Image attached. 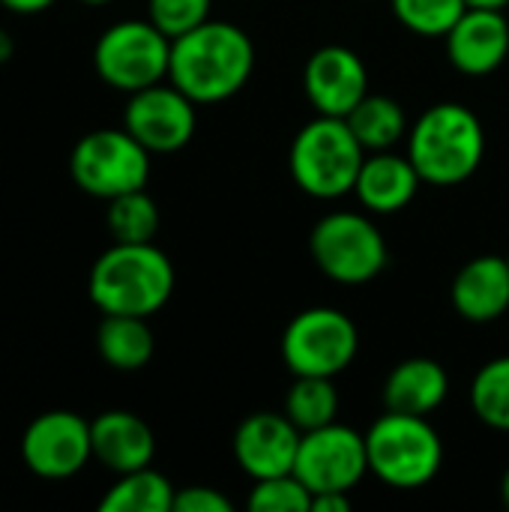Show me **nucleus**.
I'll list each match as a JSON object with an SVG mask.
<instances>
[{"mask_svg":"<svg viewBox=\"0 0 509 512\" xmlns=\"http://www.w3.org/2000/svg\"><path fill=\"white\" fill-rule=\"evenodd\" d=\"M255 69V45L249 33L231 21H204L171 39L168 81L195 105H210L240 93Z\"/></svg>","mask_w":509,"mask_h":512,"instance_id":"f257e3e1","label":"nucleus"},{"mask_svg":"<svg viewBox=\"0 0 509 512\" xmlns=\"http://www.w3.org/2000/svg\"><path fill=\"white\" fill-rule=\"evenodd\" d=\"M87 291L102 315L150 318L174 294V264L153 243H114L96 258Z\"/></svg>","mask_w":509,"mask_h":512,"instance_id":"f03ea898","label":"nucleus"},{"mask_svg":"<svg viewBox=\"0 0 509 512\" xmlns=\"http://www.w3.org/2000/svg\"><path fill=\"white\" fill-rule=\"evenodd\" d=\"M486 153V132L480 117L459 105L441 102L423 111L411 129L408 159L423 183L459 186L480 168Z\"/></svg>","mask_w":509,"mask_h":512,"instance_id":"7ed1b4c3","label":"nucleus"},{"mask_svg":"<svg viewBox=\"0 0 509 512\" xmlns=\"http://www.w3.org/2000/svg\"><path fill=\"white\" fill-rule=\"evenodd\" d=\"M366 162V147L357 141L345 117L318 114L291 141V177L312 198H339L354 192Z\"/></svg>","mask_w":509,"mask_h":512,"instance_id":"20e7f679","label":"nucleus"},{"mask_svg":"<svg viewBox=\"0 0 509 512\" xmlns=\"http://www.w3.org/2000/svg\"><path fill=\"white\" fill-rule=\"evenodd\" d=\"M369 471L393 489L432 483L444 462V444L426 417L387 411L366 432Z\"/></svg>","mask_w":509,"mask_h":512,"instance_id":"39448f33","label":"nucleus"},{"mask_svg":"<svg viewBox=\"0 0 509 512\" xmlns=\"http://www.w3.org/2000/svg\"><path fill=\"white\" fill-rule=\"evenodd\" d=\"M318 270L339 285H363L384 273L390 252L378 225L360 213L339 210L324 216L309 237Z\"/></svg>","mask_w":509,"mask_h":512,"instance_id":"423d86ee","label":"nucleus"},{"mask_svg":"<svg viewBox=\"0 0 509 512\" xmlns=\"http://www.w3.org/2000/svg\"><path fill=\"white\" fill-rule=\"evenodd\" d=\"M93 63L105 84L123 93H135L168 78L171 39L150 18L117 21L99 36Z\"/></svg>","mask_w":509,"mask_h":512,"instance_id":"0eeeda50","label":"nucleus"},{"mask_svg":"<svg viewBox=\"0 0 509 512\" xmlns=\"http://www.w3.org/2000/svg\"><path fill=\"white\" fill-rule=\"evenodd\" d=\"M69 171L87 195L111 201L147 186L150 150L126 129H96L75 144Z\"/></svg>","mask_w":509,"mask_h":512,"instance_id":"6e6552de","label":"nucleus"},{"mask_svg":"<svg viewBox=\"0 0 509 512\" xmlns=\"http://www.w3.org/2000/svg\"><path fill=\"white\" fill-rule=\"evenodd\" d=\"M360 348V333L354 321L327 306L300 312L282 336V360L297 375L336 378L342 375Z\"/></svg>","mask_w":509,"mask_h":512,"instance_id":"1a4fd4ad","label":"nucleus"},{"mask_svg":"<svg viewBox=\"0 0 509 512\" xmlns=\"http://www.w3.org/2000/svg\"><path fill=\"white\" fill-rule=\"evenodd\" d=\"M366 471V435L342 423L303 432L294 474L312 492V498L324 492H351L366 477Z\"/></svg>","mask_w":509,"mask_h":512,"instance_id":"9d476101","label":"nucleus"},{"mask_svg":"<svg viewBox=\"0 0 509 512\" xmlns=\"http://www.w3.org/2000/svg\"><path fill=\"white\" fill-rule=\"evenodd\" d=\"M195 102L174 84H153L129 93L123 129L150 153H177L195 135Z\"/></svg>","mask_w":509,"mask_h":512,"instance_id":"9b49d317","label":"nucleus"},{"mask_svg":"<svg viewBox=\"0 0 509 512\" xmlns=\"http://www.w3.org/2000/svg\"><path fill=\"white\" fill-rule=\"evenodd\" d=\"M24 465L45 480H69L93 459L90 423L72 411L39 414L21 438Z\"/></svg>","mask_w":509,"mask_h":512,"instance_id":"f8f14e48","label":"nucleus"},{"mask_svg":"<svg viewBox=\"0 0 509 512\" xmlns=\"http://www.w3.org/2000/svg\"><path fill=\"white\" fill-rule=\"evenodd\" d=\"M303 90L318 114L348 117L369 96L366 63L345 45H324L306 60Z\"/></svg>","mask_w":509,"mask_h":512,"instance_id":"ddd939ff","label":"nucleus"},{"mask_svg":"<svg viewBox=\"0 0 509 512\" xmlns=\"http://www.w3.org/2000/svg\"><path fill=\"white\" fill-rule=\"evenodd\" d=\"M300 438L303 432L288 420V414L258 411L237 426L234 459L252 480L294 474Z\"/></svg>","mask_w":509,"mask_h":512,"instance_id":"4468645a","label":"nucleus"},{"mask_svg":"<svg viewBox=\"0 0 509 512\" xmlns=\"http://www.w3.org/2000/svg\"><path fill=\"white\" fill-rule=\"evenodd\" d=\"M447 57L465 75H489L509 54V21L501 9L468 6L450 27Z\"/></svg>","mask_w":509,"mask_h":512,"instance_id":"2eb2a0df","label":"nucleus"},{"mask_svg":"<svg viewBox=\"0 0 509 512\" xmlns=\"http://www.w3.org/2000/svg\"><path fill=\"white\" fill-rule=\"evenodd\" d=\"M93 459H99L108 471L129 474L147 468L156 453V438L150 426L129 411H105L90 423Z\"/></svg>","mask_w":509,"mask_h":512,"instance_id":"dca6fc26","label":"nucleus"},{"mask_svg":"<svg viewBox=\"0 0 509 512\" xmlns=\"http://www.w3.org/2000/svg\"><path fill=\"white\" fill-rule=\"evenodd\" d=\"M450 297L465 321H498L509 309V261L501 255H480L468 261L453 279Z\"/></svg>","mask_w":509,"mask_h":512,"instance_id":"f3484780","label":"nucleus"},{"mask_svg":"<svg viewBox=\"0 0 509 512\" xmlns=\"http://www.w3.org/2000/svg\"><path fill=\"white\" fill-rule=\"evenodd\" d=\"M420 183L423 180L408 156L378 150L366 156L354 192L363 201V207L372 213H399L414 201Z\"/></svg>","mask_w":509,"mask_h":512,"instance_id":"a211bd4d","label":"nucleus"},{"mask_svg":"<svg viewBox=\"0 0 509 512\" xmlns=\"http://www.w3.org/2000/svg\"><path fill=\"white\" fill-rule=\"evenodd\" d=\"M450 393V378L438 360L411 357L402 360L384 381V405L396 414L429 417L444 405Z\"/></svg>","mask_w":509,"mask_h":512,"instance_id":"6ab92c4d","label":"nucleus"},{"mask_svg":"<svg viewBox=\"0 0 509 512\" xmlns=\"http://www.w3.org/2000/svg\"><path fill=\"white\" fill-rule=\"evenodd\" d=\"M153 330L138 315H105L96 330V348L102 360L120 372H135L153 357Z\"/></svg>","mask_w":509,"mask_h":512,"instance_id":"aec40b11","label":"nucleus"},{"mask_svg":"<svg viewBox=\"0 0 509 512\" xmlns=\"http://www.w3.org/2000/svg\"><path fill=\"white\" fill-rule=\"evenodd\" d=\"M174 486L165 474L147 468L120 474V480L99 501V512H171Z\"/></svg>","mask_w":509,"mask_h":512,"instance_id":"412c9836","label":"nucleus"},{"mask_svg":"<svg viewBox=\"0 0 509 512\" xmlns=\"http://www.w3.org/2000/svg\"><path fill=\"white\" fill-rule=\"evenodd\" d=\"M351 132L366 150H390L408 129V117L402 105L390 96H375L369 93L348 117Z\"/></svg>","mask_w":509,"mask_h":512,"instance_id":"4be33fe9","label":"nucleus"},{"mask_svg":"<svg viewBox=\"0 0 509 512\" xmlns=\"http://www.w3.org/2000/svg\"><path fill=\"white\" fill-rule=\"evenodd\" d=\"M285 414L300 432H312V429L336 423L339 393L333 387V378L297 375V381L291 384L285 396Z\"/></svg>","mask_w":509,"mask_h":512,"instance_id":"5701e85b","label":"nucleus"},{"mask_svg":"<svg viewBox=\"0 0 509 512\" xmlns=\"http://www.w3.org/2000/svg\"><path fill=\"white\" fill-rule=\"evenodd\" d=\"M105 219L114 243H153L159 231V207L144 189L111 198Z\"/></svg>","mask_w":509,"mask_h":512,"instance_id":"b1692460","label":"nucleus"},{"mask_svg":"<svg viewBox=\"0 0 509 512\" xmlns=\"http://www.w3.org/2000/svg\"><path fill=\"white\" fill-rule=\"evenodd\" d=\"M471 408L486 426L509 432V357L489 360L474 375Z\"/></svg>","mask_w":509,"mask_h":512,"instance_id":"393cba45","label":"nucleus"},{"mask_svg":"<svg viewBox=\"0 0 509 512\" xmlns=\"http://www.w3.org/2000/svg\"><path fill=\"white\" fill-rule=\"evenodd\" d=\"M396 18L417 36H447L468 9L465 0H390Z\"/></svg>","mask_w":509,"mask_h":512,"instance_id":"a878e982","label":"nucleus"},{"mask_svg":"<svg viewBox=\"0 0 509 512\" xmlns=\"http://www.w3.org/2000/svg\"><path fill=\"white\" fill-rule=\"evenodd\" d=\"M252 512H309L312 492L297 480V474H279L267 480H255L249 495Z\"/></svg>","mask_w":509,"mask_h":512,"instance_id":"bb28decb","label":"nucleus"},{"mask_svg":"<svg viewBox=\"0 0 509 512\" xmlns=\"http://www.w3.org/2000/svg\"><path fill=\"white\" fill-rule=\"evenodd\" d=\"M210 3L213 0H147V12L168 39H177L210 18Z\"/></svg>","mask_w":509,"mask_h":512,"instance_id":"cd10ccee","label":"nucleus"},{"mask_svg":"<svg viewBox=\"0 0 509 512\" xmlns=\"http://www.w3.org/2000/svg\"><path fill=\"white\" fill-rule=\"evenodd\" d=\"M234 504L210 489V486H189V489H180L174 495V512H231Z\"/></svg>","mask_w":509,"mask_h":512,"instance_id":"c85d7f7f","label":"nucleus"},{"mask_svg":"<svg viewBox=\"0 0 509 512\" xmlns=\"http://www.w3.org/2000/svg\"><path fill=\"white\" fill-rule=\"evenodd\" d=\"M351 501L348 492H324L312 498V512H348Z\"/></svg>","mask_w":509,"mask_h":512,"instance_id":"c756f323","label":"nucleus"},{"mask_svg":"<svg viewBox=\"0 0 509 512\" xmlns=\"http://www.w3.org/2000/svg\"><path fill=\"white\" fill-rule=\"evenodd\" d=\"M6 9H12V12H18V15H36V12H42V9H48L54 0H0Z\"/></svg>","mask_w":509,"mask_h":512,"instance_id":"7c9ffc66","label":"nucleus"},{"mask_svg":"<svg viewBox=\"0 0 509 512\" xmlns=\"http://www.w3.org/2000/svg\"><path fill=\"white\" fill-rule=\"evenodd\" d=\"M468 6H477V9H504L509 6V0H465Z\"/></svg>","mask_w":509,"mask_h":512,"instance_id":"2f4dec72","label":"nucleus"},{"mask_svg":"<svg viewBox=\"0 0 509 512\" xmlns=\"http://www.w3.org/2000/svg\"><path fill=\"white\" fill-rule=\"evenodd\" d=\"M9 54H12V39H9V33H6V30H0V63H3Z\"/></svg>","mask_w":509,"mask_h":512,"instance_id":"473e14b6","label":"nucleus"},{"mask_svg":"<svg viewBox=\"0 0 509 512\" xmlns=\"http://www.w3.org/2000/svg\"><path fill=\"white\" fill-rule=\"evenodd\" d=\"M501 495H504V504L509 507V468L507 474H504V480H501Z\"/></svg>","mask_w":509,"mask_h":512,"instance_id":"72a5a7b5","label":"nucleus"},{"mask_svg":"<svg viewBox=\"0 0 509 512\" xmlns=\"http://www.w3.org/2000/svg\"><path fill=\"white\" fill-rule=\"evenodd\" d=\"M81 3H90V6H102V3H111V0H81Z\"/></svg>","mask_w":509,"mask_h":512,"instance_id":"f704fd0d","label":"nucleus"},{"mask_svg":"<svg viewBox=\"0 0 509 512\" xmlns=\"http://www.w3.org/2000/svg\"><path fill=\"white\" fill-rule=\"evenodd\" d=\"M507 261H509V255H507Z\"/></svg>","mask_w":509,"mask_h":512,"instance_id":"c9c22d12","label":"nucleus"}]
</instances>
